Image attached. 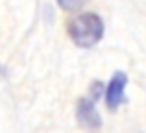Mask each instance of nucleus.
Wrapping results in <instances>:
<instances>
[{
	"label": "nucleus",
	"instance_id": "f257e3e1",
	"mask_svg": "<svg viewBox=\"0 0 146 133\" xmlns=\"http://www.w3.org/2000/svg\"><path fill=\"white\" fill-rule=\"evenodd\" d=\"M67 33L78 48H93L106 35V24L98 13L85 11L70 19L67 24Z\"/></svg>",
	"mask_w": 146,
	"mask_h": 133
},
{
	"label": "nucleus",
	"instance_id": "39448f33",
	"mask_svg": "<svg viewBox=\"0 0 146 133\" xmlns=\"http://www.w3.org/2000/svg\"><path fill=\"white\" fill-rule=\"evenodd\" d=\"M4 74H6V68H4L2 65H0V76H4Z\"/></svg>",
	"mask_w": 146,
	"mask_h": 133
},
{
	"label": "nucleus",
	"instance_id": "20e7f679",
	"mask_svg": "<svg viewBox=\"0 0 146 133\" xmlns=\"http://www.w3.org/2000/svg\"><path fill=\"white\" fill-rule=\"evenodd\" d=\"M56 2H57V6H59L63 11H67V13H74V11L82 9L89 0H56Z\"/></svg>",
	"mask_w": 146,
	"mask_h": 133
},
{
	"label": "nucleus",
	"instance_id": "7ed1b4c3",
	"mask_svg": "<svg viewBox=\"0 0 146 133\" xmlns=\"http://www.w3.org/2000/svg\"><path fill=\"white\" fill-rule=\"evenodd\" d=\"M76 120L83 130L98 131L102 128V116L93 98H80L76 104Z\"/></svg>",
	"mask_w": 146,
	"mask_h": 133
},
{
	"label": "nucleus",
	"instance_id": "f03ea898",
	"mask_svg": "<svg viewBox=\"0 0 146 133\" xmlns=\"http://www.w3.org/2000/svg\"><path fill=\"white\" fill-rule=\"evenodd\" d=\"M126 87H128V74L117 70L104 89V98H106V105L109 111H117L126 102Z\"/></svg>",
	"mask_w": 146,
	"mask_h": 133
}]
</instances>
